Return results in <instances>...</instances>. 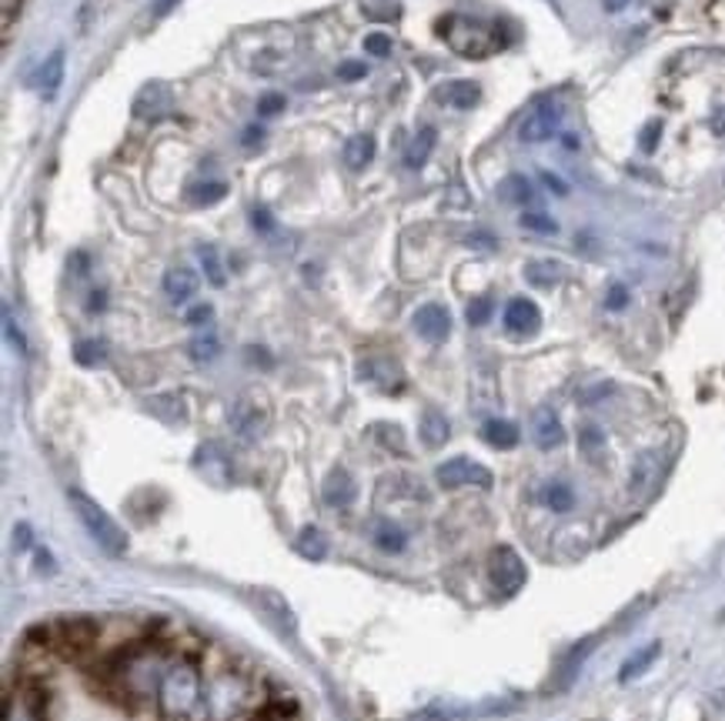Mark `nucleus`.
<instances>
[{
  "mask_svg": "<svg viewBox=\"0 0 725 721\" xmlns=\"http://www.w3.org/2000/svg\"><path fill=\"white\" fill-rule=\"evenodd\" d=\"M341 160H345V168H351V171H365L368 164L375 160V137L372 134H354L345 144Z\"/></svg>",
  "mask_w": 725,
  "mask_h": 721,
  "instance_id": "obj_26",
  "label": "nucleus"
},
{
  "mask_svg": "<svg viewBox=\"0 0 725 721\" xmlns=\"http://www.w3.org/2000/svg\"><path fill=\"white\" fill-rule=\"evenodd\" d=\"M225 194H228V184H225V181H197V184L188 191V201H191L194 207H212V204H218Z\"/></svg>",
  "mask_w": 725,
  "mask_h": 721,
  "instance_id": "obj_32",
  "label": "nucleus"
},
{
  "mask_svg": "<svg viewBox=\"0 0 725 721\" xmlns=\"http://www.w3.org/2000/svg\"><path fill=\"white\" fill-rule=\"evenodd\" d=\"M498 197H502L505 204H515V207H529V204L539 201L535 184H532L525 175H508V178L498 184Z\"/></svg>",
  "mask_w": 725,
  "mask_h": 721,
  "instance_id": "obj_23",
  "label": "nucleus"
},
{
  "mask_svg": "<svg viewBox=\"0 0 725 721\" xmlns=\"http://www.w3.org/2000/svg\"><path fill=\"white\" fill-rule=\"evenodd\" d=\"M358 374H361V381H375L382 392H398V387L404 384L401 368L391 358H365L358 364Z\"/></svg>",
  "mask_w": 725,
  "mask_h": 721,
  "instance_id": "obj_17",
  "label": "nucleus"
},
{
  "mask_svg": "<svg viewBox=\"0 0 725 721\" xmlns=\"http://www.w3.org/2000/svg\"><path fill=\"white\" fill-rule=\"evenodd\" d=\"M68 502L77 515V521L84 525V531L97 541V548H104L108 554H114V558H121V554L128 551V531L104 512L90 494H84L81 488H71L68 491Z\"/></svg>",
  "mask_w": 725,
  "mask_h": 721,
  "instance_id": "obj_4",
  "label": "nucleus"
},
{
  "mask_svg": "<svg viewBox=\"0 0 725 721\" xmlns=\"http://www.w3.org/2000/svg\"><path fill=\"white\" fill-rule=\"evenodd\" d=\"M579 448H582L585 458H599L602 448H605V431L595 428V424H585V428L579 431Z\"/></svg>",
  "mask_w": 725,
  "mask_h": 721,
  "instance_id": "obj_36",
  "label": "nucleus"
},
{
  "mask_svg": "<svg viewBox=\"0 0 725 721\" xmlns=\"http://www.w3.org/2000/svg\"><path fill=\"white\" fill-rule=\"evenodd\" d=\"M4 331H8V338H11V345L21 351V355H27V341H24V335L14 327V317H11V311H4Z\"/></svg>",
  "mask_w": 725,
  "mask_h": 721,
  "instance_id": "obj_45",
  "label": "nucleus"
},
{
  "mask_svg": "<svg viewBox=\"0 0 725 721\" xmlns=\"http://www.w3.org/2000/svg\"><path fill=\"white\" fill-rule=\"evenodd\" d=\"M464 317H469L472 327L488 324V317H492V298H475V301L469 304V311H464Z\"/></svg>",
  "mask_w": 725,
  "mask_h": 721,
  "instance_id": "obj_39",
  "label": "nucleus"
},
{
  "mask_svg": "<svg viewBox=\"0 0 725 721\" xmlns=\"http://www.w3.org/2000/svg\"><path fill=\"white\" fill-rule=\"evenodd\" d=\"M715 134H718V137H725V110H722V115L715 118Z\"/></svg>",
  "mask_w": 725,
  "mask_h": 721,
  "instance_id": "obj_57",
  "label": "nucleus"
},
{
  "mask_svg": "<svg viewBox=\"0 0 725 721\" xmlns=\"http://www.w3.org/2000/svg\"><path fill=\"white\" fill-rule=\"evenodd\" d=\"M61 81H64V47L50 50V58H47V61L40 64V71H37V87H40L44 100H50V97L58 94Z\"/></svg>",
  "mask_w": 725,
  "mask_h": 721,
  "instance_id": "obj_22",
  "label": "nucleus"
},
{
  "mask_svg": "<svg viewBox=\"0 0 725 721\" xmlns=\"http://www.w3.org/2000/svg\"><path fill=\"white\" fill-rule=\"evenodd\" d=\"M34 558H37V572H47V575H55V572H58L55 554H50V551H37Z\"/></svg>",
  "mask_w": 725,
  "mask_h": 721,
  "instance_id": "obj_49",
  "label": "nucleus"
},
{
  "mask_svg": "<svg viewBox=\"0 0 725 721\" xmlns=\"http://www.w3.org/2000/svg\"><path fill=\"white\" fill-rule=\"evenodd\" d=\"M419 434H422V445H425V448H445V441L451 437V424H448V418H445L438 408H425L422 424H419Z\"/></svg>",
  "mask_w": 725,
  "mask_h": 721,
  "instance_id": "obj_21",
  "label": "nucleus"
},
{
  "mask_svg": "<svg viewBox=\"0 0 725 721\" xmlns=\"http://www.w3.org/2000/svg\"><path fill=\"white\" fill-rule=\"evenodd\" d=\"M361 14L378 24H391L401 17V0H358Z\"/></svg>",
  "mask_w": 725,
  "mask_h": 721,
  "instance_id": "obj_31",
  "label": "nucleus"
},
{
  "mask_svg": "<svg viewBox=\"0 0 725 721\" xmlns=\"http://www.w3.org/2000/svg\"><path fill=\"white\" fill-rule=\"evenodd\" d=\"M545 505H548L552 512H572L576 494H572V488H568L565 481H552V484L545 488Z\"/></svg>",
  "mask_w": 725,
  "mask_h": 721,
  "instance_id": "obj_35",
  "label": "nucleus"
},
{
  "mask_svg": "<svg viewBox=\"0 0 725 721\" xmlns=\"http://www.w3.org/2000/svg\"><path fill=\"white\" fill-rule=\"evenodd\" d=\"M251 225H254L257 231H265V235L275 231V220H271V214H268L265 207H254V211H251Z\"/></svg>",
  "mask_w": 725,
  "mask_h": 721,
  "instance_id": "obj_46",
  "label": "nucleus"
},
{
  "mask_svg": "<svg viewBox=\"0 0 725 721\" xmlns=\"http://www.w3.org/2000/svg\"><path fill=\"white\" fill-rule=\"evenodd\" d=\"M435 100L448 104L455 110H472L482 100V87L475 81H445L435 87Z\"/></svg>",
  "mask_w": 725,
  "mask_h": 721,
  "instance_id": "obj_16",
  "label": "nucleus"
},
{
  "mask_svg": "<svg viewBox=\"0 0 725 721\" xmlns=\"http://www.w3.org/2000/svg\"><path fill=\"white\" fill-rule=\"evenodd\" d=\"M251 701V682H244L241 675L234 672H225L212 682V688H207L204 695V705H207V714H212V721H231L238 718Z\"/></svg>",
  "mask_w": 725,
  "mask_h": 721,
  "instance_id": "obj_6",
  "label": "nucleus"
},
{
  "mask_svg": "<svg viewBox=\"0 0 725 721\" xmlns=\"http://www.w3.org/2000/svg\"><path fill=\"white\" fill-rule=\"evenodd\" d=\"M375 544L382 548V551H388V554H398V551H404V544H408V534L398 528V525H391V521H382L378 528H375Z\"/></svg>",
  "mask_w": 725,
  "mask_h": 721,
  "instance_id": "obj_34",
  "label": "nucleus"
},
{
  "mask_svg": "<svg viewBox=\"0 0 725 721\" xmlns=\"http://www.w3.org/2000/svg\"><path fill=\"white\" fill-rule=\"evenodd\" d=\"M204 701V682H201V669L194 661H171L168 672L161 678V688H158V705H161V714L168 721H184L191 718Z\"/></svg>",
  "mask_w": 725,
  "mask_h": 721,
  "instance_id": "obj_2",
  "label": "nucleus"
},
{
  "mask_svg": "<svg viewBox=\"0 0 725 721\" xmlns=\"http://www.w3.org/2000/svg\"><path fill=\"white\" fill-rule=\"evenodd\" d=\"M605 304H608L612 311H621V308H626V304H629V291H626V285H612Z\"/></svg>",
  "mask_w": 725,
  "mask_h": 721,
  "instance_id": "obj_43",
  "label": "nucleus"
},
{
  "mask_svg": "<svg viewBox=\"0 0 725 721\" xmlns=\"http://www.w3.org/2000/svg\"><path fill=\"white\" fill-rule=\"evenodd\" d=\"M14 548H17V554L31 548V525H24V521H21V525L14 528Z\"/></svg>",
  "mask_w": 725,
  "mask_h": 721,
  "instance_id": "obj_48",
  "label": "nucleus"
},
{
  "mask_svg": "<svg viewBox=\"0 0 725 721\" xmlns=\"http://www.w3.org/2000/svg\"><path fill=\"white\" fill-rule=\"evenodd\" d=\"M262 137H265V131L257 128V124H251V128L244 131V144H254V141H262Z\"/></svg>",
  "mask_w": 725,
  "mask_h": 721,
  "instance_id": "obj_54",
  "label": "nucleus"
},
{
  "mask_svg": "<svg viewBox=\"0 0 725 721\" xmlns=\"http://www.w3.org/2000/svg\"><path fill=\"white\" fill-rule=\"evenodd\" d=\"M565 277V267L558 264V261H548V257H539V261H529L525 264V281L532 285V288H555L558 281Z\"/></svg>",
  "mask_w": 725,
  "mask_h": 721,
  "instance_id": "obj_28",
  "label": "nucleus"
},
{
  "mask_svg": "<svg viewBox=\"0 0 725 721\" xmlns=\"http://www.w3.org/2000/svg\"><path fill=\"white\" fill-rule=\"evenodd\" d=\"M218 351H221V341L215 338V335H204V338H194L191 345H188V355L201 364V361H215L218 358Z\"/></svg>",
  "mask_w": 725,
  "mask_h": 721,
  "instance_id": "obj_37",
  "label": "nucleus"
},
{
  "mask_svg": "<svg viewBox=\"0 0 725 721\" xmlns=\"http://www.w3.org/2000/svg\"><path fill=\"white\" fill-rule=\"evenodd\" d=\"M558 128H561V104L545 97L525 115L522 128H518V137H522L525 144H542V141L555 137Z\"/></svg>",
  "mask_w": 725,
  "mask_h": 721,
  "instance_id": "obj_8",
  "label": "nucleus"
},
{
  "mask_svg": "<svg viewBox=\"0 0 725 721\" xmlns=\"http://www.w3.org/2000/svg\"><path fill=\"white\" fill-rule=\"evenodd\" d=\"M518 225H522L525 231H535V235H555L558 231L555 220L542 211H525L522 217H518Z\"/></svg>",
  "mask_w": 725,
  "mask_h": 721,
  "instance_id": "obj_38",
  "label": "nucleus"
},
{
  "mask_svg": "<svg viewBox=\"0 0 725 721\" xmlns=\"http://www.w3.org/2000/svg\"><path fill=\"white\" fill-rule=\"evenodd\" d=\"M435 144H438V131H435V128H419V131H414V137H411V144H408V151H404V164H408V168H414V171L425 168L432 151H435Z\"/></svg>",
  "mask_w": 725,
  "mask_h": 721,
  "instance_id": "obj_24",
  "label": "nucleus"
},
{
  "mask_svg": "<svg viewBox=\"0 0 725 721\" xmlns=\"http://www.w3.org/2000/svg\"><path fill=\"white\" fill-rule=\"evenodd\" d=\"M161 288H165V295H168L174 304H184V301H191V298L197 295V288H201V277H197L191 267L178 264V267L165 271V281H161Z\"/></svg>",
  "mask_w": 725,
  "mask_h": 721,
  "instance_id": "obj_18",
  "label": "nucleus"
},
{
  "mask_svg": "<svg viewBox=\"0 0 725 721\" xmlns=\"http://www.w3.org/2000/svg\"><path fill=\"white\" fill-rule=\"evenodd\" d=\"M488 581L495 585L498 594H518V591H522L525 581H529V568L522 562V554H518L515 548H508V544L495 548L492 558H488Z\"/></svg>",
  "mask_w": 725,
  "mask_h": 721,
  "instance_id": "obj_7",
  "label": "nucleus"
},
{
  "mask_svg": "<svg viewBox=\"0 0 725 721\" xmlns=\"http://www.w3.org/2000/svg\"><path fill=\"white\" fill-rule=\"evenodd\" d=\"M212 317H215V308H212V304H197V308H191V311H188V317H184V321L197 327V324H207Z\"/></svg>",
  "mask_w": 725,
  "mask_h": 721,
  "instance_id": "obj_47",
  "label": "nucleus"
},
{
  "mask_svg": "<svg viewBox=\"0 0 725 721\" xmlns=\"http://www.w3.org/2000/svg\"><path fill=\"white\" fill-rule=\"evenodd\" d=\"M658 471H662V455H658V452H642V455L636 458L632 471H629V491H632L636 497L649 494L652 484L658 481Z\"/></svg>",
  "mask_w": 725,
  "mask_h": 721,
  "instance_id": "obj_20",
  "label": "nucleus"
},
{
  "mask_svg": "<svg viewBox=\"0 0 725 721\" xmlns=\"http://www.w3.org/2000/svg\"><path fill=\"white\" fill-rule=\"evenodd\" d=\"M104 308V291H94L90 295V311H100Z\"/></svg>",
  "mask_w": 725,
  "mask_h": 721,
  "instance_id": "obj_56",
  "label": "nucleus"
},
{
  "mask_svg": "<svg viewBox=\"0 0 725 721\" xmlns=\"http://www.w3.org/2000/svg\"><path fill=\"white\" fill-rule=\"evenodd\" d=\"M197 257H201V267H204V277H207V285L212 288H225V264H221V254H218V248L215 244H201L197 248Z\"/></svg>",
  "mask_w": 725,
  "mask_h": 721,
  "instance_id": "obj_30",
  "label": "nucleus"
},
{
  "mask_svg": "<svg viewBox=\"0 0 725 721\" xmlns=\"http://www.w3.org/2000/svg\"><path fill=\"white\" fill-rule=\"evenodd\" d=\"M265 424H268V411H265V405H257L254 395H241L231 405V428L241 441H257Z\"/></svg>",
  "mask_w": 725,
  "mask_h": 721,
  "instance_id": "obj_10",
  "label": "nucleus"
},
{
  "mask_svg": "<svg viewBox=\"0 0 725 721\" xmlns=\"http://www.w3.org/2000/svg\"><path fill=\"white\" fill-rule=\"evenodd\" d=\"M322 497H325V505H331V508H348L358 497V484L345 468H335L322 484Z\"/></svg>",
  "mask_w": 725,
  "mask_h": 721,
  "instance_id": "obj_19",
  "label": "nucleus"
},
{
  "mask_svg": "<svg viewBox=\"0 0 725 721\" xmlns=\"http://www.w3.org/2000/svg\"><path fill=\"white\" fill-rule=\"evenodd\" d=\"M608 392H612V384H599L595 392L582 395V401H585V405H592V401H599V398H602V395H608Z\"/></svg>",
  "mask_w": 725,
  "mask_h": 721,
  "instance_id": "obj_52",
  "label": "nucleus"
},
{
  "mask_svg": "<svg viewBox=\"0 0 725 721\" xmlns=\"http://www.w3.org/2000/svg\"><path fill=\"white\" fill-rule=\"evenodd\" d=\"M174 97H171V87L165 84V81H150V84H144L141 87V94L134 97V115L141 118V121H161V118H168L171 115V104Z\"/></svg>",
  "mask_w": 725,
  "mask_h": 721,
  "instance_id": "obj_11",
  "label": "nucleus"
},
{
  "mask_svg": "<svg viewBox=\"0 0 725 721\" xmlns=\"http://www.w3.org/2000/svg\"><path fill=\"white\" fill-rule=\"evenodd\" d=\"M391 47H395V44H391L388 34H368V37H365V50L372 53V58H388Z\"/></svg>",
  "mask_w": 725,
  "mask_h": 721,
  "instance_id": "obj_41",
  "label": "nucleus"
},
{
  "mask_svg": "<svg viewBox=\"0 0 725 721\" xmlns=\"http://www.w3.org/2000/svg\"><path fill=\"white\" fill-rule=\"evenodd\" d=\"M469 244H475V248H492L495 241H492V238H485V235H479V238H469Z\"/></svg>",
  "mask_w": 725,
  "mask_h": 721,
  "instance_id": "obj_55",
  "label": "nucleus"
},
{
  "mask_svg": "<svg viewBox=\"0 0 725 721\" xmlns=\"http://www.w3.org/2000/svg\"><path fill=\"white\" fill-rule=\"evenodd\" d=\"M414 331L432 341V345H442L448 335H451V314L445 304H422L419 311H414Z\"/></svg>",
  "mask_w": 725,
  "mask_h": 721,
  "instance_id": "obj_13",
  "label": "nucleus"
},
{
  "mask_svg": "<svg viewBox=\"0 0 725 721\" xmlns=\"http://www.w3.org/2000/svg\"><path fill=\"white\" fill-rule=\"evenodd\" d=\"M298 554L301 558H307V562H325V554H328V538H325V531L322 528H315V525H307V528H301V534H298Z\"/></svg>",
  "mask_w": 725,
  "mask_h": 721,
  "instance_id": "obj_29",
  "label": "nucleus"
},
{
  "mask_svg": "<svg viewBox=\"0 0 725 721\" xmlns=\"http://www.w3.org/2000/svg\"><path fill=\"white\" fill-rule=\"evenodd\" d=\"M602 8H605L608 14H618L621 8H629V0H602Z\"/></svg>",
  "mask_w": 725,
  "mask_h": 721,
  "instance_id": "obj_53",
  "label": "nucleus"
},
{
  "mask_svg": "<svg viewBox=\"0 0 725 721\" xmlns=\"http://www.w3.org/2000/svg\"><path fill=\"white\" fill-rule=\"evenodd\" d=\"M435 31L464 61H485V58H492L495 50H502V44H505L498 27H492L485 21H475V17H461V14L442 17Z\"/></svg>",
  "mask_w": 725,
  "mask_h": 721,
  "instance_id": "obj_3",
  "label": "nucleus"
},
{
  "mask_svg": "<svg viewBox=\"0 0 725 721\" xmlns=\"http://www.w3.org/2000/svg\"><path fill=\"white\" fill-rule=\"evenodd\" d=\"M251 598H254V604H257V612H262L268 622H275L281 632L294 635L298 618H294V612H291V604L285 601V594H278V591H271V588H257Z\"/></svg>",
  "mask_w": 725,
  "mask_h": 721,
  "instance_id": "obj_14",
  "label": "nucleus"
},
{
  "mask_svg": "<svg viewBox=\"0 0 725 721\" xmlns=\"http://www.w3.org/2000/svg\"><path fill=\"white\" fill-rule=\"evenodd\" d=\"M285 110V94H265L257 100V118H275Z\"/></svg>",
  "mask_w": 725,
  "mask_h": 721,
  "instance_id": "obj_40",
  "label": "nucleus"
},
{
  "mask_svg": "<svg viewBox=\"0 0 725 721\" xmlns=\"http://www.w3.org/2000/svg\"><path fill=\"white\" fill-rule=\"evenodd\" d=\"M435 481H438L442 488H448V491L464 488V484H475V488H485V491H488V488L495 484L492 471H488L485 465L472 461V458H451V461L438 465V468H435Z\"/></svg>",
  "mask_w": 725,
  "mask_h": 721,
  "instance_id": "obj_9",
  "label": "nucleus"
},
{
  "mask_svg": "<svg viewBox=\"0 0 725 721\" xmlns=\"http://www.w3.org/2000/svg\"><path fill=\"white\" fill-rule=\"evenodd\" d=\"M365 74H368V68L361 64V61H345V64L338 68V77H341V81H361Z\"/></svg>",
  "mask_w": 725,
  "mask_h": 721,
  "instance_id": "obj_44",
  "label": "nucleus"
},
{
  "mask_svg": "<svg viewBox=\"0 0 725 721\" xmlns=\"http://www.w3.org/2000/svg\"><path fill=\"white\" fill-rule=\"evenodd\" d=\"M165 672H168L165 648L158 641H134L108 661L104 682H108L121 698H150V695H158Z\"/></svg>",
  "mask_w": 725,
  "mask_h": 721,
  "instance_id": "obj_1",
  "label": "nucleus"
},
{
  "mask_svg": "<svg viewBox=\"0 0 725 721\" xmlns=\"http://www.w3.org/2000/svg\"><path fill=\"white\" fill-rule=\"evenodd\" d=\"M74 361L81 368H97V364L108 361V345L97 341V338H84V341L74 345Z\"/></svg>",
  "mask_w": 725,
  "mask_h": 721,
  "instance_id": "obj_33",
  "label": "nucleus"
},
{
  "mask_svg": "<svg viewBox=\"0 0 725 721\" xmlns=\"http://www.w3.org/2000/svg\"><path fill=\"white\" fill-rule=\"evenodd\" d=\"M505 327L511 331V335H518V338H532L535 331L542 327V311H539V304L529 301V298H511V301L505 304Z\"/></svg>",
  "mask_w": 725,
  "mask_h": 721,
  "instance_id": "obj_12",
  "label": "nucleus"
},
{
  "mask_svg": "<svg viewBox=\"0 0 725 721\" xmlns=\"http://www.w3.org/2000/svg\"><path fill=\"white\" fill-rule=\"evenodd\" d=\"M658 654H662V645H658V641H649L645 648L632 651L626 661H621V669H618V682H632V678L645 675V672L652 669V661H655Z\"/></svg>",
  "mask_w": 725,
  "mask_h": 721,
  "instance_id": "obj_27",
  "label": "nucleus"
},
{
  "mask_svg": "<svg viewBox=\"0 0 725 721\" xmlns=\"http://www.w3.org/2000/svg\"><path fill=\"white\" fill-rule=\"evenodd\" d=\"M482 437L488 441L492 448L508 452V448H515V445H518V437H522V431H518V424H515V421H505V418H488V421L482 424Z\"/></svg>",
  "mask_w": 725,
  "mask_h": 721,
  "instance_id": "obj_25",
  "label": "nucleus"
},
{
  "mask_svg": "<svg viewBox=\"0 0 725 721\" xmlns=\"http://www.w3.org/2000/svg\"><path fill=\"white\" fill-rule=\"evenodd\" d=\"M37 632L44 635L47 648L61 651L64 658H81L84 651H90V648L97 645V635H100L97 622H94V618H84V615H77V618H58L55 625L37 628Z\"/></svg>",
  "mask_w": 725,
  "mask_h": 721,
  "instance_id": "obj_5",
  "label": "nucleus"
},
{
  "mask_svg": "<svg viewBox=\"0 0 725 721\" xmlns=\"http://www.w3.org/2000/svg\"><path fill=\"white\" fill-rule=\"evenodd\" d=\"M542 181H545V188H548V191H555V194H568V188L561 184V178H555V175H548V171H545V175H542Z\"/></svg>",
  "mask_w": 725,
  "mask_h": 721,
  "instance_id": "obj_51",
  "label": "nucleus"
},
{
  "mask_svg": "<svg viewBox=\"0 0 725 721\" xmlns=\"http://www.w3.org/2000/svg\"><path fill=\"white\" fill-rule=\"evenodd\" d=\"M532 441H535V445H539L542 452H555V448H561L565 428H561V418H558L548 405H542V408L532 411Z\"/></svg>",
  "mask_w": 725,
  "mask_h": 721,
  "instance_id": "obj_15",
  "label": "nucleus"
},
{
  "mask_svg": "<svg viewBox=\"0 0 725 721\" xmlns=\"http://www.w3.org/2000/svg\"><path fill=\"white\" fill-rule=\"evenodd\" d=\"M178 4V0H154V8H150V17H165V14H171V8Z\"/></svg>",
  "mask_w": 725,
  "mask_h": 721,
  "instance_id": "obj_50",
  "label": "nucleus"
},
{
  "mask_svg": "<svg viewBox=\"0 0 725 721\" xmlns=\"http://www.w3.org/2000/svg\"><path fill=\"white\" fill-rule=\"evenodd\" d=\"M658 137H662V121H649L645 131H642V137H639V147H642L645 154H652L655 144H658Z\"/></svg>",
  "mask_w": 725,
  "mask_h": 721,
  "instance_id": "obj_42",
  "label": "nucleus"
}]
</instances>
